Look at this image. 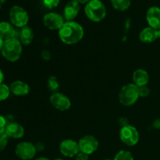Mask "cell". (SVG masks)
Instances as JSON below:
<instances>
[{
	"label": "cell",
	"mask_w": 160,
	"mask_h": 160,
	"mask_svg": "<svg viewBox=\"0 0 160 160\" xmlns=\"http://www.w3.org/2000/svg\"><path fill=\"white\" fill-rule=\"evenodd\" d=\"M60 0H43V3L48 9L56 8L59 5Z\"/></svg>",
	"instance_id": "25"
},
{
	"label": "cell",
	"mask_w": 160,
	"mask_h": 160,
	"mask_svg": "<svg viewBox=\"0 0 160 160\" xmlns=\"http://www.w3.org/2000/svg\"><path fill=\"white\" fill-rule=\"evenodd\" d=\"M10 93V89L9 87L4 84H0V102L6 100L9 97Z\"/></svg>",
	"instance_id": "23"
},
{
	"label": "cell",
	"mask_w": 160,
	"mask_h": 160,
	"mask_svg": "<svg viewBox=\"0 0 160 160\" xmlns=\"http://www.w3.org/2000/svg\"><path fill=\"white\" fill-rule=\"evenodd\" d=\"M133 81L134 84L138 87L146 86L149 81V76L146 70L143 69H138L133 73Z\"/></svg>",
	"instance_id": "18"
},
{
	"label": "cell",
	"mask_w": 160,
	"mask_h": 160,
	"mask_svg": "<svg viewBox=\"0 0 160 160\" xmlns=\"http://www.w3.org/2000/svg\"><path fill=\"white\" fill-rule=\"evenodd\" d=\"M159 38H160V29L159 30Z\"/></svg>",
	"instance_id": "38"
},
{
	"label": "cell",
	"mask_w": 160,
	"mask_h": 160,
	"mask_svg": "<svg viewBox=\"0 0 160 160\" xmlns=\"http://www.w3.org/2000/svg\"><path fill=\"white\" fill-rule=\"evenodd\" d=\"M55 160H63V159H55Z\"/></svg>",
	"instance_id": "37"
},
{
	"label": "cell",
	"mask_w": 160,
	"mask_h": 160,
	"mask_svg": "<svg viewBox=\"0 0 160 160\" xmlns=\"http://www.w3.org/2000/svg\"><path fill=\"white\" fill-rule=\"evenodd\" d=\"M6 0H0V4H2V3L6 2Z\"/></svg>",
	"instance_id": "36"
},
{
	"label": "cell",
	"mask_w": 160,
	"mask_h": 160,
	"mask_svg": "<svg viewBox=\"0 0 160 160\" xmlns=\"http://www.w3.org/2000/svg\"><path fill=\"white\" fill-rule=\"evenodd\" d=\"M84 12L89 20L100 22L106 17V9L100 0H90L84 8Z\"/></svg>",
	"instance_id": "3"
},
{
	"label": "cell",
	"mask_w": 160,
	"mask_h": 160,
	"mask_svg": "<svg viewBox=\"0 0 160 160\" xmlns=\"http://www.w3.org/2000/svg\"><path fill=\"white\" fill-rule=\"evenodd\" d=\"M80 11V3L76 0H71L64 8V17L68 21H72L78 16Z\"/></svg>",
	"instance_id": "15"
},
{
	"label": "cell",
	"mask_w": 160,
	"mask_h": 160,
	"mask_svg": "<svg viewBox=\"0 0 160 160\" xmlns=\"http://www.w3.org/2000/svg\"><path fill=\"white\" fill-rule=\"evenodd\" d=\"M35 160H49V159H47V158H45V157H41V158H38V159H35Z\"/></svg>",
	"instance_id": "35"
},
{
	"label": "cell",
	"mask_w": 160,
	"mask_h": 160,
	"mask_svg": "<svg viewBox=\"0 0 160 160\" xmlns=\"http://www.w3.org/2000/svg\"><path fill=\"white\" fill-rule=\"evenodd\" d=\"M47 86H48V88L49 89L51 92H57L58 89H59V83L58 81L57 78L54 76H52L48 78V81H47Z\"/></svg>",
	"instance_id": "21"
},
{
	"label": "cell",
	"mask_w": 160,
	"mask_h": 160,
	"mask_svg": "<svg viewBox=\"0 0 160 160\" xmlns=\"http://www.w3.org/2000/svg\"><path fill=\"white\" fill-rule=\"evenodd\" d=\"M35 148H36V150L39 152L42 151V150H44V145L43 144L41 143V142H38V143H37L35 145Z\"/></svg>",
	"instance_id": "31"
},
{
	"label": "cell",
	"mask_w": 160,
	"mask_h": 160,
	"mask_svg": "<svg viewBox=\"0 0 160 160\" xmlns=\"http://www.w3.org/2000/svg\"><path fill=\"white\" fill-rule=\"evenodd\" d=\"M152 126L156 129H160V119H157V120H155L152 123Z\"/></svg>",
	"instance_id": "30"
},
{
	"label": "cell",
	"mask_w": 160,
	"mask_h": 160,
	"mask_svg": "<svg viewBox=\"0 0 160 160\" xmlns=\"http://www.w3.org/2000/svg\"><path fill=\"white\" fill-rule=\"evenodd\" d=\"M3 80H4V74H3L2 71L0 70V84H2V83Z\"/></svg>",
	"instance_id": "32"
},
{
	"label": "cell",
	"mask_w": 160,
	"mask_h": 160,
	"mask_svg": "<svg viewBox=\"0 0 160 160\" xmlns=\"http://www.w3.org/2000/svg\"><path fill=\"white\" fill-rule=\"evenodd\" d=\"M42 58H43L44 59H45V60L50 59V53H49V52H48V51H43V52H42Z\"/></svg>",
	"instance_id": "29"
},
{
	"label": "cell",
	"mask_w": 160,
	"mask_h": 160,
	"mask_svg": "<svg viewBox=\"0 0 160 160\" xmlns=\"http://www.w3.org/2000/svg\"><path fill=\"white\" fill-rule=\"evenodd\" d=\"M37 150L35 145L31 142H20L17 145L15 153L20 159L23 160H30L34 157Z\"/></svg>",
	"instance_id": "7"
},
{
	"label": "cell",
	"mask_w": 160,
	"mask_h": 160,
	"mask_svg": "<svg viewBox=\"0 0 160 160\" xmlns=\"http://www.w3.org/2000/svg\"><path fill=\"white\" fill-rule=\"evenodd\" d=\"M5 133H6V135L9 138L18 139L21 138L23 136V134H24V129L18 123L12 122V123H7L6 130H5Z\"/></svg>",
	"instance_id": "14"
},
{
	"label": "cell",
	"mask_w": 160,
	"mask_h": 160,
	"mask_svg": "<svg viewBox=\"0 0 160 160\" xmlns=\"http://www.w3.org/2000/svg\"><path fill=\"white\" fill-rule=\"evenodd\" d=\"M114 9L119 11H125L130 7L131 4V0H111Z\"/></svg>",
	"instance_id": "20"
},
{
	"label": "cell",
	"mask_w": 160,
	"mask_h": 160,
	"mask_svg": "<svg viewBox=\"0 0 160 160\" xmlns=\"http://www.w3.org/2000/svg\"><path fill=\"white\" fill-rule=\"evenodd\" d=\"M158 38H159V30L154 29L151 27L145 28L139 34V39L143 43H152Z\"/></svg>",
	"instance_id": "13"
},
{
	"label": "cell",
	"mask_w": 160,
	"mask_h": 160,
	"mask_svg": "<svg viewBox=\"0 0 160 160\" xmlns=\"http://www.w3.org/2000/svg\"><path fill=\"white\" fill-rule=\"evenodd\" d=\"M146 20L148 25L154 29H160V8L152 6L147 11Z\"/></svg>",
	"instance_id": "12"
},
{
	"label": "cell",
	"mask_w": 160,
	"mask_h": 160,
	"mask_svg": "<svg viewBox=\"0 0 160 160\" xmlns=\"http://www.w3.org/2000/svg\"><path fill=\"white\" fill-rule=\"evenodd\" d=\"M75 160H88V155L84 154V153L80 152L76 156V159H75Z\"/></svg>",
	"instance_id": "28"
},
{
	"label": "cell",
	"mask_w": 160,
	"mask_h": 160,
	"mask_svg": "<svg viewBox=\"0 0 160 160\" xmlns=\"http://www.w3.org/2000/svg\"><path fill=\"white\" fill-rule=\"evenodd\" d=\"M8 136L6 133L0 134V152L5 149L8 143Z\"/></svg>",
	"instance_id": "24"
},
{
	"label": "cell",
	"mask_w": 160,
	"mask_h": 160,
	"mask_svg": "<svg viewBox=\"0 0 160 160\" xmlns=\"http://www.w3.org/2000/svg\"><path fill=\"white\" fill-rule=\"evenodd\" d=\"M79 3H81V4H84V3H88L90 0H76Z\"/></svg>",
	"instance_id": "33"
},
{
	"label": "cell",
	"mask_w": 160,
	"mask_h": 160,
	"mask_svg": "<svg viewBox=\"0 0 160 160\" xmlns=\"http://www.w3.org/2000/svg\"><path fill=\"white\" fill-rule=\"evenodd\" d=\"M113 160H134V157L131 152L121 150L116 155Z\"/></svg>",
	"instance_id": "22"
},
{
	"label": "cell",
	"mask_w": 160,
	"mask_h": 160,
	"mask_svg": "<svg viewBox=\"0 0 160 160\" xmlns=\"http://www.w3.org/2000/svg\"><path fill=\"white\" fill-rule=\"evenodd\" d=\"M59 152L66 157H73L80 152L78 143L70 139L62 141L59 145Z\"/></svg>",
	"instance_id": "10"
},
{
	"label": "cell",
	"mask_w": 160,
	"mask_h": 160,
	"mask_svg": "<svg viewBox=\"0 0 160 160\" xmlns=\"http://www.w3.org/2000/svg\"><path fill=\"white\" fill-rule=\"evenodd\" d=\"M139 97H147L150 95V89L147 86L138 88Z\"/></svg>",
	"instance_id": "26"
},
{
	"label": "cell",
	"mask_w": 160,
	"mask_h": 160,
	"mask_svg": "<svg viewBox=\"0 0 160 160\" xmlns=\"http://www.w3.org/2000/svg\"><path fill=\"white\" fill-rule=\"evenodd\" d=\"M3 42H4V41L2 40V39L0 38V51L2 50V45H3Z\"/></svg>",
	"instance_id": "34"
},
{
	"label": "cell",
	"mask_w": 160,
	"mask_h": 160,
	"mask_svg": "<svg viewBox=\"0 0 160 160\" xmlns=\"http://www.w3.org/2000/svg\"><path fill=\"white\" fill-rule=\"evenodd\" d=\"M120 138L122 142L128 146L137 145L139 141V133L134 127L127 125L123 127L120 131Z\"/></svg>",
	"instance_id": "6"
},
{
	"label": "cell",
	"mask_w": 160,
	"mask_h": 160,
	"mask_svg": "<svg viewBox=\"0 0 160 160\" xmlns=\"http://www.w3.org/2000/svg\"><path fill=\"white\" fill-rule=\"evenodd\" d=\"M33 38H34V33L30 27L25 26L21 28L20 31H19V41L20 43L28 45L32 42Z\"/></svg>",
	"instance_id": "19"
},
{
	"label": "cell",
	"mask_w": 160,
	"mask_h": 160,
	"mask_svg": "<svg viewBox=\"0 0 160 160\" xmlns=\"http://www.w3.org/2000/svg\"><path fill=\"white\" fill-rule=\"evenodd\" d=\"M49 101L53 107L60 111L68 110L71 106L70 98L63 94L59 92L53 93L50 96Z\"/></svg>",
	"instance_id": "9"
},
{
	"label": "cell",
	"mask_w": 160,
	"mask_h": 160,
	"mask_svg": "<svg viewBox=\"0 0 160 160\" xmlns=\"http://www.w3.org/2000/svg\"><path fill=\"white\" fill-rule=\"evenodd\" d=\"M78 146L81 152L87 155L93 154L98 148V142L94 136L86 135L81 138L78 142Z\"/></svg>",
	"instance_id": "8"
},
{
	"label": "cell",
	"mask_w": 160,
	"mask_h": 160,
	"mask_svg": "<svg viewBox=\"0 0 160 160\" xmlns=\"http://www.w3.org/2000/svg\"><path fill=\"white\" fill-rule=\"evenodd\" d=\"M1 52L3 57L8 61L15 62L18 60L21 56V43L17 38L4 41Z\"/></svg>",
	"instance_id": "2"
},
{
	"label": "cell",
	"mask_w": 160,
	"mask_h": 160,
	"mask_svg": "<svg viewBox=\"0 0 160 160\" xmlns=\"http://www.w3.org/2000/svg\"><path fill=\"white\" fill-rule=\"evenodd\" d=\"M6 125H7V121L6 120V117L0 115V134L5 133Z\"/></svg>",
	"instance_id": "27"
},
{
	"label": "cell",
	"mask_w": 160,
	"mask_h": 160,
	"mask_svg": "<svg viewBox=\"0 0 160 160\" xmlns=\"http://www.w3.org/2000/svg\"><path fill=\"white\" fill-rule=\"evenodd\" d=\"M9 89L13 95L18 96H24L30 92L29 85L21 81H16L12 82L9 86Z\"/></svg>",
	"instance_id": "16"
},
{
	"label": "cell",
	"mask_w": 160,
	"mask_h": 160,
	"mask_svg": "<svg viewBox=\"0 0 160 160\" xmlns=\"http://www.w3.org/2000/svg\"><path fill=\"white\" fill-rule=\"evenodd\" d=\"M44 24L50 30H59L65 23L63 17L56 12H48L43 17Z\"/></svg>",
	"instance_id": "11"
},
{
	"label": "cell",
	"mask_w": 160,
	"mask_h": 160,
	"mask_svg": "<svg viewBox=\"0 0 160 160\" xmlns=\"http://www.w3.org/2000/svg\"><path fill=\"white\" fill-rule=\"evenodd\" d=\"M103 160H111V159H103Z\"/></svg>",
	"instance_id": "39"
},
{
	"label": "cell",
	"mask_w": 160,
	"mask_h": 160,
	"mask_svg": "<svg viewBox=\"0 0 160 160\" xmlns=\"http://www.w3.org/2000/svg\"><path fill=\"white\" fill-rule=\"evenodd\" d=\"M9 19L14 26L21 28L27 26L29 20V16L21 6H14L9 10Z\"/></svg>",
	"instance_id": "5"
},
{
	"label": "cell",
	"mask_w": 160,
	"mask_h": 160,
	"mask_svg": "<svg viewBox=\"0 0 160 160\" xmlns=\"http://www.w3.org/2000/svg\"><path fill=\"white\" fill-rule=\"evenodd\" d=\"M59 37L67 45L78 43L84 37V29L81 24L74 21H67L59 30Z\"/></svg>",
	"instance_id": "1"
},
{
	"label": "cell",
	"mask_w": 160,
	"mask_h": 160,
	"mask_svg": "<svg viewBox=\"0 0 160 160\" xmlns=\"http://www.w3.org/2000/svg\"><path fill=\"white\" fill-rule=\"evenodd\" d=\"M139 98L138 87L134 84H128L123 86L119 94V98L122 105L130 106L134 105Z\"/></svg>",
	"instance_id": "4"
},
{
	"label": "cell",
	"mask_w": 160,
	"mask_h": 160,
	"mask_svg": "<svg viewBox=\"0 0 160 160\" xmlns=\"http://www.w3.org/2000/svg\"><path fill=\"white\" fill-rule=\"evenodd\" d=\"M17 31L14 29L13 26L8 22H1L0 23V38L2 40H9V39L16 38Z\"/></svg>",
	"instance_id": "17"
},
{
	"label": "cell",
	"mask_w": 160,
	"mask_h": 160,
	"mask_svg": "<svg viewBox=\"0 0 160 160\" xmlns=\"http://www.w3.org/2000/svg\"><path fill=\"white\" fill-rule=\"evenodd\" d=\"M0 9H1V4H0Z\"/></svg>",
	"instance_id": "40"
}]
</instances>
